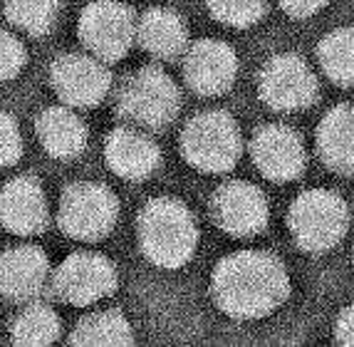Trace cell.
I'll list each match as a JSON object with an SVG mask.
<instances>
[{
	"label": "cell",
	"mask_w": 354,
	"mask_h": 347,
	"mask_svg": "<svg viewBox=\"0 0 354 347\" xmlns=\"http://www.w3.org/2000/svg\"><path fill=\"white\" fill-rule=\"evenodd\" d=\"M258 92L275 112H300L317 102L319 82L307 60L295 53H280L258 72Z\"/></svg>",
	"instance_id": "8"
},
{
	"label": "cell",
	"mask_w": 354,
	"mask_h": 347,
	"mask_svg": "<svg viewBox=\"0 0 354 347\" xmlns=\"http://www.w3.org/2000/svg\"><path fill=\"white\" fill-rule=\"evenodd\" d=\"M178 147L183 159L196 171L228 174L230 169H236L243 154L241 127L228 112L221 109L194 114L183 127Z\"/></svg>",
	"instance_id": "4"
},
{
	"label": "cell",
	"mask_w": 354,
	"mask_h": 347,
	"mask_svg": "<svg viewBox=\"0 0 354 347\" xmlns=\"http://www.w3.org/2000/svg\"><path fill=\"white\" fill-rule=\"evenodd\" d=\"M35 134L40 147L59 161H72L87 149L89 130L70 107H48L35 117Z\"/></svg>",
	"instance_id": "17"
},
{
	"label": "cell",
	"mask_w": 354,
	"mask_h": 347,
	"mask_svg": "<svg viewBox=\"0 0 354 347\" xmlns=\"http://www.w3.org/2000/svg\"><path fill=\"white\" fill-rule=\"evenodd\" d=\"M106 166L127 181H147L161 166V149L139 127H117L104 141Z\"/></svg>",
	"instance_id": "14"
},
{
	"label": "cell",
	"mask_w": 354,
	"mask_h": 347,
	"mask_svg": "<svg viewBox=\"0 0 354 347\" xmlns=\"http://www.w3.org/2000/svg\"><path fill=\"white\" fill-rule=\"evenodd\" d=\"M213 18L230 28H250L268 12V0H206Z\"/></svg>",
	"instance_id": "24"
},
{
	"label": "cell",
	"mask_w": 354,
	"mask_h": 347,
	"mask_svg": "<svg viewBox=\"0 0 354 347\" xmlns=\"http://www.w3.org/2000/svg\"><path fill=\"white\" fill-rule=\"evenodd\" d=\"M211 295L233 320L268 318L288 301V268L270 251H236L213 268Z\"/></svg>",
	"instance_id": "1"
},
{
	"label": "cell",
	"mask_w": 354,
	"mask_h": 347,
	"mask_svg": "<svg viewBox=\"0 0 354 347\" xmlns=\"http://www.w3.org/2000/svg\"><path fill=\"white\" fill-rule=\"evenodd\" d=\"M319 67L337 87H349L354 82V33L352 28L332 30L317 45Z\"/></svg>",
	"instance_id": "22"
},
{
	"label": "cell",
	"mask_w": 354,
	"mask_h": 347,
	"mask_svg": "<svg viewBox=\"0 0 354 347\" xmlns=\"http://www.w3.org/2000/svg\"><path fill=\"white\" fill-rule=\"evenodd\" d=\"M62 335V323L53 305L40 301H28V305L12 318L10 340L12 345L25 347H45L53 345Z\"/></svg>",
	"instance_id": "20"
},
{
	"label": "cell",
	"mask_w": 354,
	"mask_h": 347,
	"mask_svg": "<svg viewBox=\"0 0 354 347\" xmlns=\"http://www.w3.org/2000/svg\"><path fill=\"white\" fill-rule=\"evenodd\" d=\"M70 345H134V330L122 310H97L75 325Z\"/></svg>",
	"instance_id": "21"
},
{
	"label": "cell",
	"mask_w": 354,
	"mask_h": 347,
	"mask_svg": "<svg viewBox=\"0 0 354 347\" xmlns=\"http://www.w3.org/2000/svg\"><path fill=\"white\" fill-rule=\"evenodd\" d=\"M183 80L201 97H221L238 77V55L223 40H196L183 50Z\"/></svg>",
	"instance_id": "13"
},
{
	"label": "cell",
	"mask_w": 354,
	"mask_h": 347,
	"mask_svg": "<svg viewBox=\"0 0 354 347\" xmlns=\"http://www.w3.org/2000/svg\"><path fill=\"white\" fill-rule=\"evenodd\" d=\"M139 251L149 263L176 271L194 258L198 248V226L191 208L174 196L149 199L136 218Z\"/></svg>",
	"instance_id": "2"
},
{
	"label": "cell",
	"mask_w": 354,
	"mask_h": 347,
	"mask_svg": "<svg viewBox=\"0 0 354 347\" xmlns=\"http://www.w3.org/2000/svg\"><path fill=\"white\" fill-rule=\"evenodd\" d=\"M6 18L10 25L32 37L48 35L62 10L59 0H6Z\"/></svg>",
	"instance_id": "23"
},
{
	"label": "cell",
	"mask_w": 354,
	"mask_h": 347,
	"mask_svg": "<svg viewBox=\"0 0 354 347\" xmlns=\"http://www.w3.org/2000/svg\"><path fill=\"white\" fill-rule=\"evenodd\" d=\"M134 40L151 57L171 62V60L181 57L189 45V28L171 8H151L142 18H136Z\"/></svg>",
	"instance_id": "18"
},
{
	"label": "cell",
	"mask_w": 354,
	"mask_h": 347,
	"mask_svg": "<svg viewBox=\"0 0 354 347\" xmlns=\"http://www.w3.org/2000/svg\"><path fill=\"white\" fill-rule=\"evenodd\" d=\"M211 218L230 238H253L268 229L270 204L255 184L230 179L213 191Z\"/></svg>",
	"instance_id": "10"
},
{
	"label": "cell",
	"mask_w": 354,
	"mask_h": 347,
	"mask_svg": "<svg viewBox=\"0 0 354 347\" xmlns=\"http://www.w3.org/2000/svg\"><path fill=\"white\" fill-rule=\"evenodd\" d=\"M48 199L35 177H15L0 191V224L15 235H35L48 226Z\"/></svg>",
	"instance_id": "16"
},
{
	"label": "cell",
	"mask_w": 354,
	"mask_h": 347,
	"mask_svg": "<svg viewBox=\"0 0 354 347\" xmlns=\"http://www.w3.org/2000/svg\"><path fill=\"white\" fill-rule=\"evenodd\" d=\"M50 258L40 246H12L0 253V295L12 303H28L45 290Z\"/></svg>",
	"instance_id": "15"
},
{
	"label": "cell",
	"mask_w": 354,
	"mask_h": 347,
	"mask_svg": "<svg viewBox=\"0 0 354 347\" xmlns=\"http://www.w3.org/2000/svg\"><path fill=\"white\" fill-rule=\"evenodd\" d=\"M28 62V50L18 35L0 28V82H10L23 72Z\"/></svg>",
	"instance_id": "25"
},
{
	"label": "cell",
	"mask_w": 354,
	"mask_h": 347,
	"mask_svg": "<svg viewBox=\"0 0 354 347\" xmlns=\"http://www.w3.org/2000/svg\"><path fill=\"white\" fill-rule=\"evenodd\" d=\"M288 229L305 253H327L349 229V206L337 191L310 188L300 194L288 211Z\"/></svg>",
	"instance_id": "3"
},
{
	"label": "cell",
	"mask_w": 354,
	"mask_h": 347,
	"mask_svg": "<svg viewBox=\"0 0 354 347\" xmlns=\"http://www.w3.org/2000/svg\"><path fill=\"white\" fill-rule=\"evenodd\" d=\"M23 157V136L18 122L10 114L0 112V166L18 164Z\"/></svg>",
	"instance_id": "26"
},
{
	"label": "cell",
	"mask_w": 354,
	"mask_h": 347,
	"mask_svg": "<svg viewBox=\"0 0 354 347\" xmlns=\"http://www.w3.org/2000/svg\"><path fill=\"white\" fill-rule=\"evenodd\" d=\"M317 154L327 169L352 177L354 169V109L349 102L332 107L317 127Z\"/></svg>",
	"instance_id": "19"
},
{
	"label": "cell",
	"mask_w": 354,
	"mask_h": 347,
	"mask_svg": "<svg viewBox=\"0 0 354 347\" xmlns=\"http://www.w3.org/2000/svg\"><path fill=\"white\" fill-rule=\"evenodd\" d=\"M50 84L67 107H97L112 89V72L89 53L57 55L50 65Z\"/></svg>",
	"instance_id": "11"
},
{
	"label": "cell",
	"mask_w": 354,
	"mask_h": 347,
	"mask_svg": "<svg viewBox=\"0 0 354 347\" xmlns=\"http://www.w3.org/2000/svg\"><path fill=\"white\" fill-rule=\"evenodd\" d=\"M278 3L292 20H307L313 18L315 12L330 6L332 0H278Z\"/></svg>",
	"instance_id": "27"
},
{
	"label": "cell",
	"mask_w": 354,
	"mask_h": 347,
	"mask_svg": "<svg viewBox=\"0 0 354 347\" xmlns=\"http://www.w3.org/2000/svg\"><path fill=\"white\" fill-rule=\"evenodd\" d=\"M335 337H337V342L344 347L354 345V310L352 308H344V310L339 312V318H337V325H335Z\"/></svg>",
	"instance_id": "28"
},
{
	"label": "cell",
	"mask_w": 354,
	"mask_h": 347,
	"mask_svg": "<svg viewBox=\"0 0 354 347\" xmlns=\"http://www.w3.org/2000/svg\"><path fill=\"white\" fill-rule=\"evenodd\" d=\"M117 218L119 201L106 184L75 181L62 191L57 224L75 241H102L114 231Z\"/></svg>",
	"instance_id": "6"
},
{
	"label": "cell",
	"mask_w": 354,
	"mask_h": 347,
	"mask_svg": "<svg viewBox=\"0 0 354 347\" xmlns=\"http://www.w3.org/2000/svg\"><path fill=\"white\" fill-rule=\"evenodd\" d=\"M77 35L89 55L102 62H117L134 45L136 12L119 0H92L80 12Z\"/></svg>",
	"instance_id": "7"
},
{
	"label": "cell",
	"mask_w": 354,
	"mask_h": 347,
	"mask_svg": "<svg viewBox=\"0 0 354 347\" xmlns=\"http://www.w3.org/2000/svg\"><path fill=\"white\" fill-rule=\"evenodd\" d=\"M117 285L119 278L114 263L95 251H77L57 265V271L50 273L55 298L75 308L102 301L112 295Z\"/></svg>",
	"instance_id": "9"
},
{
	"label": "cell",
	"mask_w": 354,
	"mask_h": 347,
	"mask_svg": "<svg viewBox=\"0 0 354 347\" xmlns=\"http://www.w3.org/2000/svg\"><path fill=\"white\" fill-rule=\"evenodd\" d=\"M250 157L255 169L270 181H295L307 166L305 141L288 124H266L250 139Z\"/></svg>",
	"instance_id": "12"
},
{
	"label": "cell",
	"mask_w": 354,
	"mask_h": 347,
	"mask_svg": "<svg viewBox=\"0 0 354 347\" xmlns=\"http://www.w3.org/2000/svg\"><path fill=\"white\" fill-rule=\"evenodd\" d=\"M181 109L178 84L161 67H139L117 92V112L142 130H164Z\"/></svg>",
	"instance_id": "5"
}]
</instances>
